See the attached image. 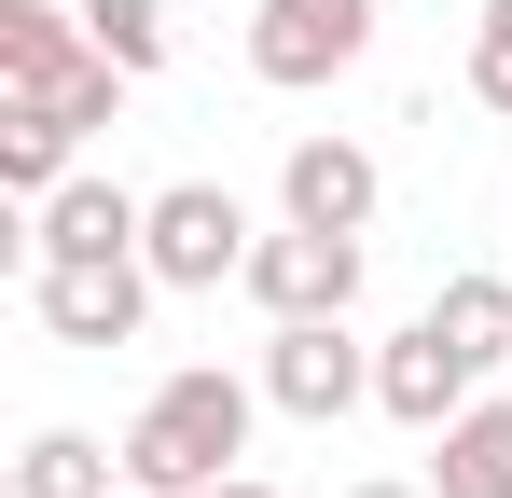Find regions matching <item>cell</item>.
Segmentation results:
<instances>
[{
    "label": "cell",
    "mask_w": 512,
    "mask_h": 498,
    "mask_svg": "<svg viewBox=\"0 0 512 498\" xmlns=\"http://www.w3.org/2000/svg\"><path fill=\"white\" fill-rule=\"evenodd\" d=\"M250 415H263V374L180 360L167 388L125 415V485L139 498H208L222 471H250Z\"/></svg>",
    "instance_id": "cell-1"
},
{
    "label": "cell",
    "mask_w": 512,
    "mask_h": 498,
    "mask_svg": "<svg viewBox=\"0 0 512 498\" xmlns=\"http://www.w3.org/2000/svg\"><path fill=\"white\" fill-rule=\"evenodd\" d=\"M0 83H14V111H56L70 139H97L111 97H125V70L84 42L70 0H0Z\"/></svg>",
    "instance_id": "cell-2"
},
{
    "label": "cell",
    "mask_w": 512,
    "mask_h": 498,
    "mask_svg": "<svg viewBox=\"0 0 512 498\" xmlns=\"http://www.w3.org/2000/svg\"><path fill=\"white\" fill-rule=\"evenodd\" d=\"M153 263L139 249H97V263H28V319L56 332V346H139V319H153Z\"/></svg>",
    "instance_id": "cell-3"
},
{
    "label": "cell",
    "mask_w": 512,
    "mask_h": 498,
    "mask_svg": "<svg viewBox=\"0 0 512 498\" xmlns=\"http://www.w3.org/2000/svg\"><path fill=\"white\" fill-rule=\"evenodd\" d=\"M250 208L222 194V180H167L153 194V222H139V263L167 277V291H222V277H250Z\"/></svg>",
    "instance_id": "cell-4"
},
{
    "label": "cell",
    "mask_w": 512,
    "mask_h": 498,
    "mask_svg": "<svg viewBox=\"0 0 512 498\" xmlns=\"http://www.w3.org/2000/svg\"><path fill=\"white\" fill-rule=\"evenodd\" d=\"M263 402L305 415V429H333L346 402H374V346H360L346 319H277L263 332Z\"/></svg>",
    "instance_id": "cell-5"
},
{
    "label": "cell",
    "mask_w": 512,
    "mask_h": 498,
    "mask_svg": "<svg viewBox=\"0 0 512 498\" xmlns=\"http://www.w3.org/2000/svg\"><path fill=\"white\" fill-rule=\"evenodd\" d=\"M374 56V0H250V70L263 83H346Z\"/></svg>",
    "instance_id": "cell-6"
},
{
    "label": "cell",
    "mask_w": 512,
    "mask_h": 498,
    "mask_svg": "<svg viewBox=\"0 0 512 498\" xmlns=\"http://www.w3.org/2000/svg\"><path fill=\"white\" fill-rule=\"evenodd\" d=\"M250 291L263 319H346L360 305V236H333V222H277V236L250 249Z\"/></svg>",
    "instance_id": "cell-7"
},
{
    "label": "cell",
    "mask_w": 512,
    "mask_h": 498,
    "mask_svg": "<svg viewBox=\"0 0 512 498\" xmlns=\"http://www.w3.org/2000/svg\"><path fill=\"white\" fill-rule=\"evenodd\" d=\"M374 208H388V166L360 153V139H291V166H277V222L374 236Z\"/></svg>",
    "instance_id": "cell-8"
},
{
    "label": "cell",
    "mask_w": 512,
    "mask_h": 498,
    "mask_svg": "<svg viewBox=\"0 0 512 498\" xmlns=\"http://www.w3.org/2000/svg\"><path fill=\"white\" fill-rule=\"evenodd\" d=\"M374 402L402 415V429H457V415L485 402V374L443 346V319H416V332H388V346H374Z\"/></svg>",
    "instance_id": "cell-9"
},
{
    "label": "cell",
    "mask_w": 512,
    "mask_h": 498,
    "mask_svg": "<svg viewBox=\"0 0 512 498\" xmlns=\"http://www.w3.org/2000/svg\"><path fill=\"white\" fill-rule=\"evenodd\" d=\"M139 222H153V194H125V180H56L42 208H28V263H97V249H139Z\"/></svg>",
    "instance_id": "cell-10"
},
{
    "label": "cell",
    "mask_w": 512,
    "mask_h": 498,
    "mask_svg": "<svg viewBox=\"0 0 512 498\" xmlns=\"http://www.w3.org/2000/svg\"><path fill=\"white\" fill-rule=\"evenodd\" d=\"M14 498H125V443H97V429H28V443H14Z\"/></svg>",
    "instance_id": "cell-11"
},
{
    "label": "cell",
    "mask_w": 512,
    "mask_h": 498,
    "mask_svg": "<svg viewBox=\"0 0 512 498\" xmlns=\"http://www.w3.org/2000/svg\"><path fill=\"white\" fill-rule=\"evenodd\" d=\"M443 457H429V498H512V402L485 388V402L457 415V429H429Z\"/></svg>",
    "instance_id": "cell-12"
},
{
    "label": "cell",
    "mask_w": 512,
    "mask_h": 498,
    "mask_svg": "<svg viewBox=\"0 0 512 498\" xmlns=\"http://www.w3.org/2000/svg\"><path fill=\"white\" fill-rule=\"evenodd\" d=\"M429 319H443V346H457L471 374H499V360H512V277H443Z\"/></svg>",
    "instance_id": "cell-13"
},
{
    "label": "cell",
    "mask_w": 512,
    "mask_h": 498,
    "mask_svg": "<svg viewBox=\"0 0 512 498\" xmlns=\"http://www.w3.org/2000/svg\"><path fill=\"white\" fill-rule=\"evenodd\" d=\"M70 153H84V139H70L56 111H14V97H0V194H14V208H42V194L70 180Z\"/></svg>",
    "instance_id": "cell-14"
},
{
    "label": "cell",
    "mask_w": 512,
    "mask_h": 498,
    "mask_svg": "<svg viewBox=\"0 0 512 498\" xmlns=\"http://www.w3.org/2000/svg\"><path fill=\"white\" fill-rule=\"evenodd\" d=\"M70 14H84V42H97L125 83H153V70H167V42H180L167 0H70Z\"/></svg>",
    "instance_id": "cell-15"
},
{
    "label": "cell",
    "mask_w": 512,
    "mask_h": 498,
    "mask_svg": "<svg viewBox=\"0 0 512 498\" xmlns=\"http://www.w3.org/2000/svg\"><path fill=\"white\" fill-rule=\"evenodd\" d=\"M471 97L512 125V0H485V14H471Z\"/></svg>",
    "instance_id": "cell-16"
},
{
    "label": "cell",
    "mask_w": 512,
    "mask_h": 498,
    "mask_svg": "<svg viewBox=\"0 0 512 498\" xmlns=\"http://www.w3.org/2000/svg\"><path fill=\"white\" fill-rule=\"evenodd\" d=\"M208 498H277V485H263V471H222V485H208Z\"/></svg>",
    "instance_id": "cell-17"
},
{
    "label": "cell",
    "mask_w": 512,
    "mask_h": 498,
    "mask_svg": "<svg viewBox=\"0 0 512 498\" xmlns=\"http://www.w3.org/2000/svg\"><path fill=\"white\" fill-rule=\"evenodd\" d=\"M346 498H429V485H346Z\"/></svg>",
    "instance_id": "cell-18"
},
{
    "label": "cell",
    "mask_w": 512,
    "mask_h": 498,
    "mask_svg": "<svg viewBox=\"0 0 512 498\" xmlns=\"http://www.w3.org/2000/svg\"><path fill=\"white\" fill-rule=\"evenodd\" d=\"M125 498H139V485H125Z\"/></svg>",
    "instance_id": "cell-19"
}]
</instances>
